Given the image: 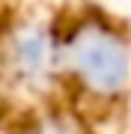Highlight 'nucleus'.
<instances>
[{
  "instance_id": "f257e3e1",
  "label": "nucleus",
  "mask_w": 131,
  "mask_h": 134,
  "mask_svg": "<svg viewBox=\"0 0 131 134\" xmlns=\"http://www.w3.org/2000/svg\"><path fill=\"white\" fill-rule=\"evenodd\" d=\"M78 69L89 77L92 83H98L101 90H113L125 81L128 75V54L119 45V39L107 33H89L78 42Z\"/></svg>"
}]
</instances>
